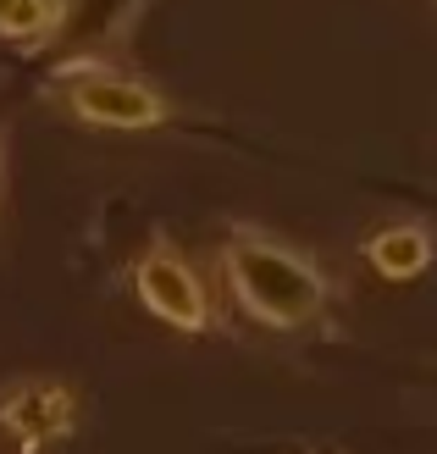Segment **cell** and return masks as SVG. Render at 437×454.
Returning <instances> with one entry per match:
<instances>
[{
    "instance_id": "7a4b0ae2",
    "label": "cell",
    "mask_w": 437,
    "mask_h": 454,
    "mask_svg": "<svg viewBox=\"0 0 437 454\" xmlns=\"http://www.w3.org/2000/svg\"><path fill=\"white\" fill-rule=\"evenodd\" d=\"M44 100L89 128H105V133H150L160 122H172V100L150 78H133L122 67H111L105 56L100 61L95 56L56 61V73L44 78Z\"/></svg>"
},
{
    "instance_id": "3957f363",
    "label": "cell",
    "mask_w": 437,
    "mask_h": 454,
    "mask_svg": "<svg viewBox=\"0 0 437 454\" xmlns=\"http://www.w3.org/2000/svg\"><path fill=\"white\" fill-rule=\"evenodd\" d=\"M83 421V394L66 377H12L0 382V427L17 438V449H51L66 443Z\"/></svg>"
},
{
    "instance_id": "8992f818",
    "label": "cell",
    "mask_w": 437,
    "mask_h": 454,
    "mask_svg": "<svg viewBox=\"0 0 437 454\" xmlns=\"http://www.w3.org/2000/svg\"><path fill=\"white\" fill-rule=\"evenodd\" d=\"M432 255H437V244H432V233L421 222H387V227H377V233L365 239V266H371L377 278H394V283L421 278L432 266Z\"/></svg>"
},
{
    "instance_id": "6da1fadb",
    "label": "cell",
    "mask_w": 437,
    "mask_h": 454,
    "mask_svg": "<svg viewBox=\"0 0 437 454\" xmlns=\"http://www.w3.org/2000/svg\"><path fill=\"white\" fill-rule=\"evenodd\" d=\"M222 283L233 305L271 333H299L310 327L332 300V283L310 249L288 244L283 233L266 227H227L222 239Z\"/></svg>"
},
{
    "instance_id": "ba28073f",
    "label": "cell",
    "mask_w": 437,
    "mask_h": 454,
    "mask_svg": "<svg viewBox=\"0 0 437 454\" xmlns=\"http://www.w3.org/2000/svg\"><path fill=\"white\" fill-rule=\"evenodd\" d=\"M0 189H6V128H0Z\"/></svg>"
},
{
    "instance_id": "9c48e42d",
    "label": "cell",
    "mask_w": 437,
    "mask_h": 454,
    "mask_svg": "<svg viewBox=\"0 0 437 454\" xmlns=\"http://www.w3.org/2000/svg\"><path fill=\"white\" fill-rule=\"evenodd\" d=\"M321 454H343V449H321Z\"/></svg>"
},
{
    "instance_id": "5b68a950",
    "label": "cell",
    "mask_w": 437,
    "mask_h": 454,
    "mask_svg": "<svg viewBox=\"0 0 437 454\" xmlns=\"http://www.w3.org/2000/svg\"><path fill=\"white\" fill-rule=\"evenodd\" d=\"M139 12H144V0H66L56 39L73 44V56L100 61V51H111V44H122L133 34Z\"/></svg>"
},
{
    "instance_id": "277c9868",
    "label": "cell",
    "mask_w": 437,
    "mask_h": 454,
    "mask_svg": "<svg viewBox=\"0 0 437 454\" xmlns=\"http://www.w3.org/2000/svg\"><path fill=\"white\" fill-rule=\"evenodd\" d=\"M133 294L144 300L150 316L172 322L177 333H211L216 327V310H211V294L194 278V266L177 255L172 244H150L139 261H133Z\"/></svg>"
},
{
    "instance_id": "52a82bcc",
    "label": "cell",
    "mask_w": 437,
    "mask_h": 454,
    "mask_svg": "<svg viewBox=\"0 0 437 454\" xmlns=\"http://www.w3.org/2000/svg\"><path fill=\"white\" fill-rule=\"evenodd\" d=\"M66 0H0V39L22 44V51H44L56 44Z\"/></svg>"
}]
</instances>
